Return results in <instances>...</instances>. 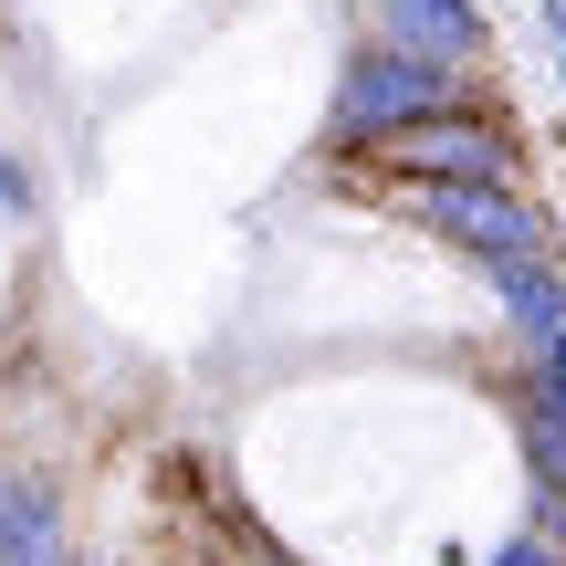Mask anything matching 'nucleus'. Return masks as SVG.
Segmentation results:
<instances>
[{"mask_svg": "<svg viewBox=\"0 0 566 566\" xmlns=\"http://www.w3.org/2000/svg\"><path fill=\"white\" fill-rule=\"evenodd\" d=\"M430 116H462V74L430 63V53L378 42V53L346 63L336 116H325V126H336V147H388V137H409V126H430Z\"/></svg>", "mask_w": 566, "mask_h": 566, "instance_id": "1", "label": "nucleus"}, {"mask_svg": "<svg viewBox=\"0 0 566 566\" xmlns=\"http://www.w3.org/2000/svg\"><path fill=\"white\" fill-rule=\"evenodd\" d=\"M399 210L430 221L441 242L483 252V273L493 263H556V231H546V210H535L525 189H430V179H399Z\"/></svg>", "mask_w": 566, "mask_h": 566, "instance_id": "2", "label": "nucleus"}, {"mask_svg": "<svg viewBox=\"0 0 566 566\" xmlns=\"http://www.w3.org/2000/svg\"><path fill=\"white\" fill-rule=\"evenodd\" d=\"M399 179H430V189H514V147H504V126H483V116H430V126H409V137H388L378 147Z\"/></svg>", "mask_w": 566, "mask_h": 566, "instance_id": "3", "label": "nucleus"}, {"mask_svg": "<svg viewBox=\"0 0 566 566\" xmlns=\"http://www.w3.org/2000/svg\"><path fill=\"white\" fill-rule=\"evenodd\" d=\"M378 21H388L399 53H430V63H451V74L483 63V11H472V0H378Z\"/></svg>", "mask_w": 566, "mask_h": 566, "instance_id": "4", "label": "nucleus"}, {"mask_svg": "<svg viewBox=\"0 0 566 566\" xmlns=\"http://www.w3.org/2000/svg\"><path fill=\"white\" fill-rule=\"evenodd\" d=\"M0 566H63V504L42 483H11L0 504Z\"/></svg>", "mask_w": 566, "mask_h": 566, "instance_id": "5", "label": "nucleus"}, {"mask_svg": "<svg viewBox=\"0 0 566 566\" xmlns=\"http://www.w3.org/2000/svg\"><path fill=\"white\" fill-rule=\"evenodd\" d=\"M483 283L504 294V315L525 325L535 346H546V336H566V273H556V263H493Z\"/></svg>", "mask_w": 566, "mask_h": 566, "instance_id": "6", "label": "nucleus"}, {"mask_svg": "<svg viewBox=\"0 0 566 566\" xmlns=\"http://www.w3.org/2000/svg\"><path fill=\"white\" fill-rule=\"evenodd\" d=\"M493 566H566V546H556V535H514Z\"/></svg>", "mask_w": 566, "mask_h": 566, "instance_id": "7", "label": "nucleus"}, {"mask_svg": "<svg viewBox=\"0 0 566 566\" xmlns=\"http://www.w3.org/2000/svg\"><path fill=\"white\" fill-rule=\"evenodd\" d=\"M525 420H546V430H566V378H535V409Z\"/></svg>", "mask_w": 566, "mask_h": 566, "instance_id": "8", "label": "nucleus"}, {"mask_svg": "<svg viewBox=\"0 0 566 566\" xmlns=\"http://www.w3.org/2000/svg\"><path fill=\"white\" fill-rule=\"evenodd\" d=\"M546 32H556V63H566V0H546Z\"/></svg>", "mask_w": 566, "mask_h": 566, "instance_id": "9", "label": "nucleus"}, {"mask_svg": "<svg viewBox=\"0 0 566 566\" xmlns=\"http://www.w3.org/2000/svg\"><path fill=\"white\" fill-rule=\"evenodd\" d=\"M546 378H566V336H546Z\"/></svg>", "mask_w": 566, "mask_h": 566, "instance_id": "10", "label": "nucleus"}, {"mask_svg": "<svg viewBox=\"0 0 566 566\" xmlns=\"http://www.w3.org/2000/svg\"><path fill=\"white\" fill-rule=\"evenodd\" d=\"M0 504H11V483H0Z\"/></svg>", "mask_w": 566, "mask_h": 566, "instance_id": "11", "label": "nucleus"}]
</instances>
